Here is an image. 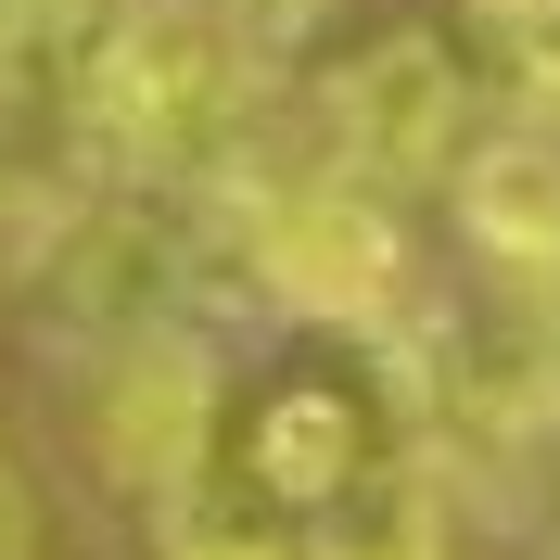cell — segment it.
<instances>
[{"mask_svg": "<svg viewBox=\"0 0 560 560\" xmlns=\"http://www.w3.org/2000/svg\"><path fill=\"white\" fill-rule=\"evenodd\" d=\"M458 230L510 280H560V128H497L458 153Z\"/></svg>", "mask_w": 560, "mask_h": 560, "instance_id": "4", "label": "cell"}, {"mask_svg": "<svg viewBox=\"0 0 560 560\" xmlns=\"http://www.w3.org/2000/svg\"><path fill=\"white\" fill-rule=\"evenodd\" d=\"M318 115H331V178H357V191L370 178H433V166H458L471 77H458V51L433 26H383L370 51L331 65Z\"/></svg>", "mask_w": 560, "mask_h": 560, "instance_id": "3", "label": "cell"}, {"mask_svg": "<svg viewBox=\"0 0 560 560\" xmlns=\"http://www.w3.org/2000/svg\"><path fill=\"white\" fill-rule=\"evenodd\" d=\"M217 458H230V497L255 523L306 535L318 510H345L370 471H395V433H383V395L357 383L345 357H306L280 383L243 395V420H217Z\"/></svg>", "mask_w": 560, "mask_h": 560, "instance_id": "1", "label": "cell"}, {"mask_svg": "<svg viewBox=\"0 0 560 560\" xmlns=\"http://www.w3.org/2000/svg\"><path fill=\"white\" fill-rule=\"evenodd\" d=\"M535 90H548V115H535V128H560V51H548V65H535Z\"/></svg>", "mask_w": 560, "mask_h": 560, "instance_id": "6", "label": "cell"}, {"mask_svg": "<svg viewBox=\"0 0 560 560\" xmlns=\"http://www.w3.org/2000/svg\"><path fill=\"white\" fill-rule=\"evenodd\" d=\"M38 523H26V485H13V458H0V560H26Z\"/></svg>", "mask_w": 560, "mask_h": 560, "instance_id": "5", "label": "cell"}, {"mask_svg": "<svg viewBox=\"0 0 560 560\" xmlns=\"http://www.w3.org/2000/svg\"><path fill=\"white\" fill-rule=\"evenodd\" d=\"M255 280H268L293 318H318V331H370V318H395V293H408V243H395L383 191H357V178H293V191L255 205Z\"/></svg>", "mask_w": 560, "mask_h": 560, "instance_id": "2", "label": "cell"}]
</instances>
